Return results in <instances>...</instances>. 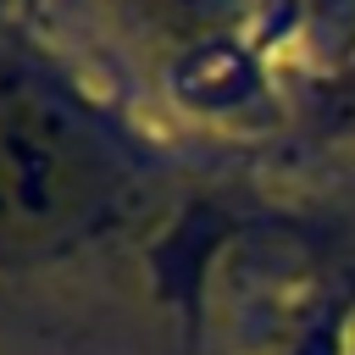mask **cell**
<instances>
[{
	"label": "cell",
	"mask_w": 355,
	"mask_h": 355,
	"mask_svg": "<svg viewBox=\"0 0 355 355\" xmlns=\"http://www.w3.org/2000/svg\"><path fill=\"white\" fill-rule=\"evenodd\" d=\"M105 161L83 122L28 83H0V244H44L100 200Z\"/></svg>",
	"instance_id": "6da1fadb"
},
{
	"label": "cell",
	"mask_w": 355,
	"mask_h": 355,
	"mask_svg": "<svg viewBox=\"0 0 355 355\" xmlns=\"http://www.w3.org/2000/svg\"><path fill=\"white\" fill-rule=\"evenodd\" d=\"M305 6H316V11H338V6H349V0H305Z\"/></svg>",
	"instance_id": "3957f363"
},
{
	"label": "cell",
	"mask_w": 355,
	"mask_h": 355,
	"mask_svg": "<svg viewBox=\"0 0 355 355\" xmlns=\"http://www.w3.org/2000/svg\"><path fill=\"white\" fill-rule=\"evenodd\" d=\"M294 355H338V338H333V327H316V333H311V338H305Z\"/></svg>",
	"instance_id": "7a4b0ae2"
}]
</instances>
